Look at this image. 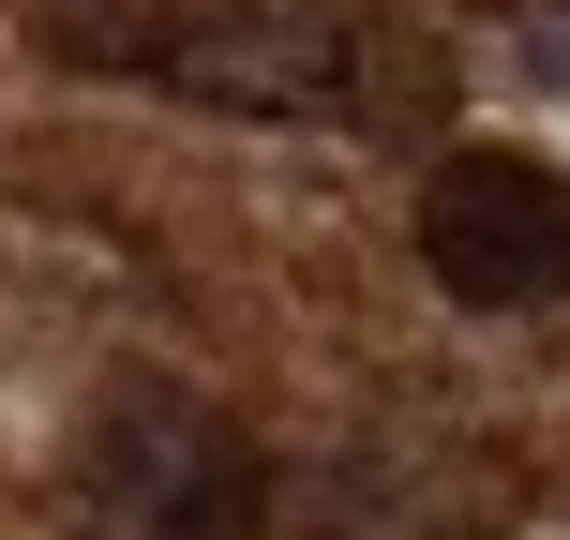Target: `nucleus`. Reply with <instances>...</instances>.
Wrapping results in <instances>:
<instances>
[{
    "label": "nucleus",
    "instance_id": "nucleus-3",
    "mask_svg": "<svg viewBox=\"0 0 570 540\" xmlns=\"http://www.w3.org/2000/svg\"><path fill=\"white\" fill-rule=\"evenodd\" d=\"M166 76L210 90V106H345L361 90V30L345 16H240V30H196Z\"/></svg>",
    "mask_w": 570,
    "mask_h": 540
},
{
    "label": "nucleus",
    "instance_id": "nucleus-2",
    "mask_svg": "<svg viewBox=\"0 0 570 540\" xmlns=\"http://www.w3.org/2000/svg\"><path fill=\"white\" fill-rule=\"evenodd\" d=\"M421 271L481 315L570 301V180L525 166V150H451L435 196H421Z\"/></svg>",
    "mask_w": 570,
    "mask_h": 540
},
{
    "label": "nucleus",
    "instance_id": "nucleus-4",
    "mask_svg": "<svg viewBox=\"0 0 570 540\" xmlns=\"http://www.w3.org/2000/svg\"><path fill=\"white\" fill-rule=\"evenodd\" d=\"M525 90H541V106H570V16L525 30Z\"/></svg>",
    "mask_w": 570,
    "mask_h": 540
},
{
    "label": "nucleus",
    "instance_id": "nucleus-1",
    "mask_svg": "<svg viewBox=\"0 0 570 540\" xmlns=\"http://www.w3.org/2000/svg\"><path fill=\"white\" fill-rule=\"evenodd\" d=\"M90 511H106V540H256L271 481L196 391H120L90 435Z\"/></svg>",
    "mask_w": 570,
    "mask_h": 540
}]
</instances>
